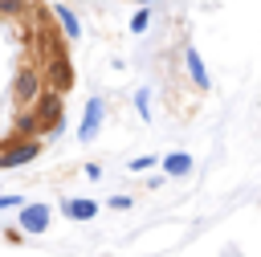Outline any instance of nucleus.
<instances>
[{
  "label": "nucleus",
  "instance_id": "15",
  "mask_svg": "<svg viewBox=\"0 0 261 257\" xmlns=\"http://www.w3.org/2000/svg\"><path fill=\"white\" fill-rule=\"evenodd\" d=\"M106 204H110V208H118V212H122V208H130V196H122V192H118V196H110V200H106Z\"/></svg>",
  "mask_w": 261,
  "mask_h": 257
},
{
  "label": "nucleus",
  "instance_id": "11",
  "mask_svg": "<svg viewBox=\"0 0 261 257\" xmlns=\"http://www.w3.org/2000/svg\"><path fill=\"white\" fill-rule=\"evenodd\" d=\"M159 163V155H139V159H130V171H151Z\"/></svg>",
  "mask_w": 261,
  "mask_h": 257
},
{
  "label": "nucleus",
  "instance_id": "16",
  "mask_svg": "<svg viewBox=\"0 0 261 257\" xmlns=\"http://www.w3.org/2000/svg\"><path fill=\"white\" fill-rule=\"evenodd\" d=\"M139 4H143V8H147V4H151V0H139Z\"/></svg>",
  "mask_w": 261,
  "mask_h": 257
},
{
  "label": "nucleus",
  "instance_id": "3",
  "mask_svg": "<svg viewBox=\"0 0 261 257\" xmlns=\"http://www.w3.org/2000/svg\"><path fill=\"white\" fill-rule=\"evenodd\" d=\"M102 118H106V102H102V98H90V102H86V110H82L77 143H90V139H94V131L102 126Z\"/></svg>",
  "mask_w": 261,
  "mask_h": 257
},
{
  "label": "nucleus",
  "instance_id": "7",
  "mask_svg": "<svg viewBox=\"0 0 261 257\" xmlns=\"http://www.w3.org/2000/svg\"><path fill=\"white\" fill-rule=\"evenodd\" d=\"M184 65H188V73H192L196 90H212V78H208V69H204V57H200L196 49H188V53H184Z\"/></svg>",
  "mask_w": 261,
  "mask_h": 257
},
{
  "label": "nucleus",
  "instance_id": "5",
  "mask_svg": "<svg viewBox=\"0 0 261 257\" xmlns=\"http://www.w3.org/2000/svg\"><path fill=\"white\" fill-rule=\"evenodd\" d=\"M61 212H65V220H94L98 216V200L69 196V200H61Z\"/></svg>",
  "mask_w": 261,
  "mask_h": 257
},
{
  "label": "nucleus",
  "instance_id": "14",
  "mask_svg": "<svg viewBox=\"0 0 261 257\" xmlns=\"http://www.w3.org/2000/svg\"><path fill=\"white\" fill-rule=\"evenodd\" d=\"M82 171H86V179H102V163H94V159H90Z\"/></svg>",
  "mask_w": 261,
  "mask_h": 257
},
{
  "label": "nucleus",
  "instance_id": "6",
  "mask_svg": "<svg viewBox=\"0 0 261 257\" xmlns=\"http://www.w3.org/2000/svg\"><path fill=\"white\" fill-rule=\"evenodd\" d=\"M159 163H163V175H171V179H184V175L192 171V155H188V151H171V155H159Z\"/></svg>",
  "mask_w": 261,
  "mask_h": 257
},
{
  "label": "nucleus",
  "instance_id": "1",
  "mask_svg": "<svg viewBox=\"0 0 261 257\" xmlns=\"http://www.w3.org/2000/svg\"><path fill=\"white\" fill-rule=\"evenodd\" d=\"M49 216H53V208H49V204H41V200H33V204H20V208H16V224H20V233H29V237L45 233V228H49Z\"/></svg>",
  "mask_w": 261,
  "mask_h": 257
},
{
  "label": "nucleus",
  "instance_id": "4",
  "mask_svg": "<svg viewBox=\"0 0 261 257\" xmlns=\"http://www.w3.org/2000/svg\"><path fill=\"white\" fill-rule=\"evenodd\" d=\"M12 94H16V102H37L41 98V78L33 69H20L16 82H12Z\"/></svg>",
  "mask_w": 261,
  "mask_h": 257
},
{
  "label": "nucleus",
  "instance_id": "12",
  "mask_svg": "<svg viewBox=\"0 0 261 257\" xmlns=\"http://www.w3.org/2000/svg\"><path fill=\"white\" fill-rule=\"evenodd\" d=\"M20 8H24V0H0V12H4V16H16Z\"/></svg>",
  "mask_w": 261,
  "mask_h": 257
},
{
  "label": "nucleus",
  "instance_id": "9",
  "mask_svg": "<svg viewBox=\"0 0 261 257\" xmlns=\"http://www.w3.org/2000/svg\"><path fill=\"white\" fill-rule=\"evenodd\" d=\"M135 110H139L143 118H151V86H143V90H135Z\"/></svg>",
  "mask_w": 261,
  "mask_h": 257
},
{
  "label": "nucleus",
  "instance_id": "8",
  "mask_svg": "<svg viewBox=\"0 0 261 257\" xmlns=\"http://www.w3.org/2000/svg\"><path fill=\"white\" fill-rule=\"evenodd\" d=\"M53 16H57V24L65 29V37H69V41H77V37H82V24H77V16H73V8H69L65 0L53 8Z\"/></svg>",
  "mask_w": 261,
  "mask_h": 257
},
{
  "label": "nucleus",
  "instance_id": "2",
  "mask_svg": "<svg viewBox=\"0 0 261 257\" xmlns=\"http://www.w3.org/2000/svg\"><path fill=\"white\" fill-rule=\"evenodd\" d=\"M37 155H41V143H37V139H20V143H8V147L0 151V171L24 167V163H33Z\"/></svg>",
  "mask_w": 261,
  "mask_h": 257
},
{
  "label": "nucleus",
  "instance_id": "10",
  "mask_svg": "<svg viewBox=\"0 0 261 257\" xmlns=\"http://www.w3.org/2000/svg\"><path fill=\"white\" fill-rule=\"evenodd\" d=\"M147 24H151V8H139L130 16V33H147Z\"/></svg>",
  "mask_w": 261,
  "mask_h": 257
},
{
  "label": "nucleus",
  "instance_id": "13",
  "mask_svg": "<svg viewBox=\"0 0 261 257\" xmlns=\"http://www.w3.org/2000/svg\"><path fill=\"white\" fill-rule=\"evenodd\" d=\"M20 204H24V200H20V196H12V192H8V196H0V212H8V208H20Z\"/></svg>",
  "mask_w": 261,
  "mask_h": 257
}]
</instances>
